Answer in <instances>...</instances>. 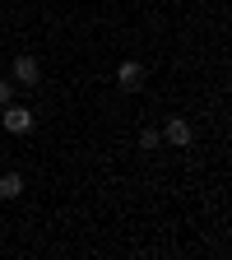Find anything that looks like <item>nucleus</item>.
Returning <instances> with one entry per match:
<instances>
[{"mask_svg":"<svg viewBox=\"0 0 232 260\" xmlns=\"http://www.w3.org/2000/svg\"><path fill=\"white\" fill-rule=\"evenodd\" d=\"M0 125H5L10 135H28V130H32V112H28V107L5 103V107H0Z\"/></svg>","mask_w":232,"mask_h":260,"instance_id":"1","label":"nucleus"},{"mask_svg":"<svg viewBox=\"0 0 232 260\" xmlns=\"http://www.w3.org/2000/svg\"><path fill=\"white\" fill-rule=\"evenodd\" d=\"M116 84H121L125 93L144 88V65H140V60H121V65H116Z\"/></svg>","mask_w":232,"mask_h":260,"instance_id":"2","label":"nucleus"},{"mask_svg":"<svg viewBox=\"0 0 232 260\" xmlns=\"http://www.w3.org/2000/svg\"><path fill=\"white\" fill-rule=\"evenodd\" d=\"M19 190H23V177L19 172H5V177H0V200H14Z\"/></svg>","mask_w":232,"mask_h":260,"instance_id":"5","label":"nucleus"},{"mask_svg":"<svg viewBox=\"0 0 232 260\" xmlns=\"http://www.w3.org/2000/svg\"><path fill=\"white\" fill-rule=\"evenodd\" d=\"M10 103V79H0V107Z\"/></svg>","mask_w":232,"mask_h":260,"instance_id":"7","label":"nucleus"},{"mask_svg":"<svg viewBox=\"0 0 232 260\" xmlns=\"http://www.w3.org/2000/svg\"><path fill=\"white\" fill-rule=\"evenodd\" d=\"M10 84H19V88H38L42 79H38V60L32 56H14V79Z\"/></svg>","mask_w":232,"mask_h":260,"instance_id":"3","label":"nucleus"},{"mask_svg":"<svg viewBox=\"0 0 232 260\" xmlns=\"http://www.w3.org/2000/svg\"><path fill=\"white\" fill-rule=\"evenodd\" d=\"M190 135H195V130H190V121H186V116H168V125H162V140H168V144L186 149V144H190Z\"/></svg>","mask_w":232,"mask_h":260,"instance_id":"4","label":"nucleus"},{"mask_svg":"<svg viewBox=\"0 0 232 260\" xmlns=\"http://www.w3.org/2000/svg\"><path fill=\"white\" fill-rule=\"evenodd\" d=\"M158 144H162L158 130H140V149H158Z\"/></svg>","mask_w":232,"mask_h":260,"instance_id":"6","label":"nucleus"}]
</instances>
